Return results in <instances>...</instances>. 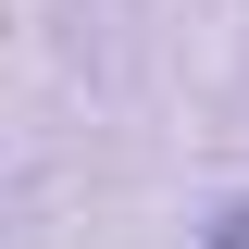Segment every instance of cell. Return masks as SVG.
<instances>
[{
  "mask_svg": "<svg viewBox=\"0 0 249 249\" xmlns=\"http://www.w3.org/2000/svg\"><path fill=\"white\" fill-rule=\"evenodd\" d=\"M212 249H249V199H237V212H224V237H212Z\"/></svg>",
  "mask_w": 249,
  "mask_h": 249,
  "instance_id": "6da1fadb",
  "label": "cell"
}]
</instances>
